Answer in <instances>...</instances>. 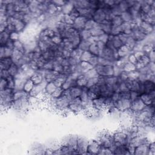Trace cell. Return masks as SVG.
<instances>
[{
  "label": "cell",
  "mask_w": 155,
  "mask_h": 155,
  "mask_svg": "<svg viewBox=\"0 0 155 155\" xmlns=\"http://www.w3.org/2000/svg\"><path fill=\"white\" fill-rule=\"evenodd\" d=\"M101 145L96 140H92L88 143L86 154H98Z\"/></svg>",
  "instance_id": "7a4b0ae2"
},
{
  "label": "cell",
  "mask_w": 155,
  "mask_h": 155,
  "mask_svg": "<svg viewBox=\"0 0 155 155\" xmlns=\"http://www.w3.org/2000/svg\"><path fill=\"white\" fill-rule=\"evenodd\" d=\"M88 141L84 137H78L76 150L78 154H86Z\"/></svg>",
  "instance_id": "6da1fadb"
}]
</instances>
